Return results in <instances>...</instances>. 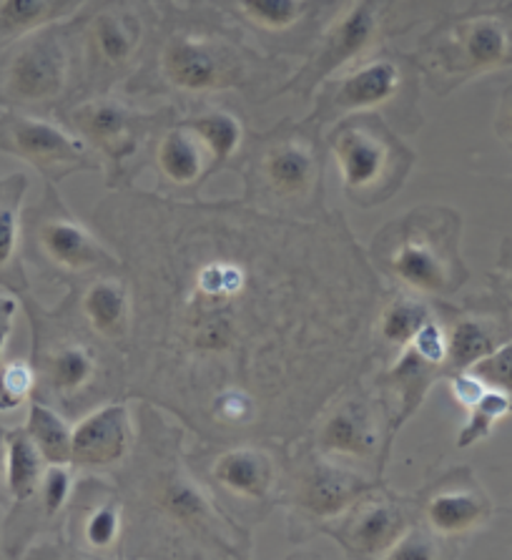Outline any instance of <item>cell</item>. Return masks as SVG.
<instances>
[{
  "label": "cell",
  "mask_w": 512,
  "mask_h": 560,
  "mask_svg": "<svg viewBox=\"0 0 512 560\" xmlns=\"http://www.w3.org/2000/svg\"><path fill=\"white\" fill-rule=\"evenodd\" d=\"M459 234L463 219L455 209H412L374 236L372 259L407 290L447 296L467 279V267L459 254Z\"/></svg>",
  "instance_id": "6da1fadb"
},
{
  "label": "cell",
  "mask_w": 512,
  "mask_h": 560,
  "mask_svg": "<svg viewBox=\"0 0 512 560\" xmlns=\"http://www.w3.org/2000/svg\"><path fill=\"white\" fill-rule=\"evenodd\" d=\"M427 89L447 96L473 79L512 66V5L473 8L434 25L412 56Z\"/></svg>",
  "instance_id": "7a4b0ae2"
},
{
  "label": "cell",
  "mask_w": 512,
  "mask_h": 560,
  "mask_svg": "<svg viewBox=\"0 0 512 560\" xmlns=\"http://www.w3.org/2000/svg\"><path fill=\"white\" fill-rule=\"evenodd\" d=\"M327 149L345 197L364 209L395 197L417 161L382 114L339 118L327 136Z\"/></svg>",
  "instance_id": "3957f363"
},
{
  "label": "cell",
  "mask_w": 512,
  "mask_h": 560,
  "mask_svg": "<svg viewBox=\"0 0 512 560\" xmlns=\"http://www.w3.org/2000/svg\"><path fill=\"white\" fill-rule=\"evenodd\" d=\"M415 61L384 48L374 50L322 83L317 104L306 121L322 129L324 124H335L352 114L395 112L399 121L407 124V131H417L420 118L407 112L415 106Z\"/></svg>",
  "instance_id": "277c9868"
},
{
  "label": "cell",
  "mask_w": 512,
  "mask_h": 560,
  "mask_svg": "<svg viewBox=\"0 0 512 560\" xmlns=\"http://www.w3.org/2000/svg\"><path fill=\"white\" fill-rule=\"evenodd\" d=\"M407 5L409 0H352L347 3L337 19L324 28L306 63L299 68L294 79L277 89V93H296L304 98L317 93L329 75L372 56L392 33H397V23L409 25Z\"/></svg>",
  "instance_id": "5b68a950"
},
{
  "label": "cell",
  "mask_w": 512,
  "mask_h": 560,
  "mask_svg": "<svg viewBox=\"0 0 512 560\" xmlns=\"http://www.w3.org/2000/svg\"><path fill=\"white\" fill-rule=\"evenodd\" d=\"M319 131L317 124L304 118L299 124L284 121L261 133L246 166L252 197L281 203L310 201L322 182Z\"/></svg>",
  "instance_id": "8992f818"
},
{
  "label": "cell",
  "mask_w": 512,
  "mask_h": 560,
  "mask_svg": "<svg viewBox=\"0 0 512 560\" xmlns=\"http://www.w3.org/2000/svg\"><path fill=\"white\" fill-rule=\"evenodd\" d=\"M73 50L61 25H48L0 48V108L40 114L66 96Z\"/></svg>",
  "instance_id": "52a82bcc"
},
{
  "label": "cell",
  "mask_w": 512,
  "mask_h": 560,
  "mask_svg": "<svg viewBox=\"0 0 512 560\" xmlns=\"http://www.w3.org/2000/svg\"><path fill=\"white\" fill-rule=\"evenodd\" d=\"M252 58L217 33L176 28L159 50V75L178 93H217L242 86Z\"/></svg>",
  "instance_id": "ba28073f"
},
{
  "label": "cell",
  "mask_w": 512,
  "mask_h": 560,
  "mask_svg": "<svg viewBox=\"0 0 512 560\" xmlns=\"http://www.w3.org/2000/svg\"><path fill=\"white\" fill-rule=\"evenodd\" d=\"M0 154L25 161L46 184H58L71 174L98 168V156L71 126L19 108L0 112Z\"/></svg>",
  "instance_id": "9c48e42d"
},
{
  "label": "cell",
  "mask_w": 512,
  "mask_h": 560,
  "mask_svg": "<svg viewBox=\"0 0 512 560\" xmlns=\"http://www.w3.org/2000/svg\"><path fill=\"white\" fill-rule=\"evenodd\" d=\"M54 186L48 184L38 207L23 214L25 247L31 257L38 261V267L66 277H83L89 271L116 267L118 261L93 240L89 229L68 214Z\"/></svg>",
  "instance_id": "30bf717a"
},
{
  "label": "cell",
  "mask_w": 512,
  "mask_h": 560,
  "mask_svg": "<svg viewBox=\"0 0 512 560\" xmlns=\"http://www.w3.org/2000/svg\"><path fill=\"white\" fill-rule=\"evenodd\" d=\"M28 307L33 325V370H36V393L54 397L58 402H73L96 385V352L79 337L66 335L50 314L33 302L28 292L21 294Z\"/></svg>",
  "instance_id": "8fae6325"
},
{
  "label": "cell",
  "mask_w": 512,
  "mask_h": 560,
  "mask_svg": "<svg viewBox=\"0 0 512 560\" xmlns=\"http://www.w3.org/2000/svg\"><path fill=\"white\" fill-rule=\"evenodd\" d=\"M66 121L93 151L121 168L136 154L149 126L159 121V116L139 114L124 101L98 96L68 108Z\"/></svg>",
  "instance_id": "7c38bea8"
},
{
  "label": "cell",
  "mask_w": 512,
  "mask_h": 560,
  "mask_svg": "<svg viewBox=\"0 0 512 560\" xmlns=\"http://www.w3.org/2000/svg\"><path fill=\"white\" fill-rule=\"evenodd\" d=\"M141 15L126 3H114L93 13L83 28V46L98 79H114L131 71L143 48Z\"/></svg>",
  "instance_id": "4fadbf2b"
},
{
  "label": "cell",
  "mask_w": 512,
  "mask_h": 560,
  "mask_svg": "<svg viewBox=\"0 0 512 560\" xmlns=\"http://www.w3.org/2000/svg\"><path fill=\"white\" fill-rule=\"evenodd\" d=\"M422 515L438 536H467L490 521L492 500L473 478V472L457 470L427 493Z\"/></svg>",
  "instance_id": "5bb4252c"
},
{
  "label": "cell",
  "mask_w": 512,
  "mask_h": 560,
  "mask_svg": "<svg viewBox=\"0 0 512 560\" xmlns=\"http://www.w3.org/2000/svg\"><path fill=\"white\" fill-rule=\"evenodd\" d=\"M512 337V312L505 304L485 310H467L457 314L447 327V364L445 375L465 372L469 364L498 350Z\"/></svg>",
  "instance_id": "9a60e30c"
},
{
  "label": "cell",
  "mask_w": 512,
  "mask_h": 560,
  "mask_svg": "<svg viewBox=\"0 0 512 560\" xmlns=\"http://www.w3.org/2000/svg\"><path fill=\"white\" fill-rule=\"evenodd\" d=\"M405 517L395 503L370 498V490L347 508V517L335 536L352 556H387L403 538Z\"/></svg>",
  "instance_id": "2e32d148"
},
{
  "label": "cell",
  "mask_w": 512,
  "mask_h": 560,
  "mask_svg": "<svg viewBox=\"0 0 512 560\" xmlns=\"http://www.w3.org/2000/svg\"><path fill=\"white\" fill-rule=\"evenodd\" d=\"M131 447V420L124 402L101 407L73 428L71 465L75 468H110L121 463Z\"/></svg>",
  "instance_id": "e0dca14e"
},
{
  "label": "cell",
  "mask_w": 512,
  "mask_h": 560,
  "mask_svg": "<svg viewBox=\"0 0 512 560\" xmlns=\"http://www.w3.org/2000/svg\"><path fill=\"white\" fill-rule=\"evenodd\" d=\"M377 420L362 400H341L324 415L317 430L319 453L347 460H366L377 453Z\"/></svg>",
  "instance_id": "ac0fdd59"
},
{
  "label": "cell",
  "mask_w": 512,
  "mask_h": 560,
  "mask_svg": "<svg viewBox=\"0 0 512 560\" xmlns=\"http://www.w3.org/2000/svg\"><path fill=\"white\" fill-rule=\"evenodd\" d=\"M28 191V176L11 174L0 179V287L15 294L28 292L21 244H23V197Z\"/></svg>",
  "instance_id": "d6986e66"
},
{
  "label": "cell",
  "mask_w": 512,
  "mask_h": 560,
  "mask_svg": "<svg viewBox=\"0 0 512 560\" xmlns=\"http://www.w3.org/2000/svg\"><path fill=\"white\" fill-rule=\"evenodd\" d=\"M370 486L335 463H317L304 475L296 490V503L314 517H335L347 513Z\"/></svg>",
  "instance_id": "ffe728a7"
},
{
  "label": "cell",
  "mask_w": 512,
  "mask_h": 560,
  "mask_svg": "<svg viewBox=\"0 0 512 560\" xmlns=\"http://www.w3.org/2000/svg\"><path fill=\"white\" fill-rule=\"evenodd\" d=\"M211 480L238 500H264L275 486V463L259 447H229L211 463Z\"/></svg>",
  "instance_id": "44dd1931"
},
{
  "label": "cell",
  "mask_w": 512,
  "mask_h": 560,
  "mask_svg": "<svg viewBox=\"0 0 512 560\" xmlns=\"http://www.w3.org/2000/svg\"><path fill=\"white\" fill-rule=\"evenodd\" d=\"M156 168L159 176L171 186H194L217 172L209 151L203 149L189 126L184 121L168 126L156 141Z\"/></svg>",
  "instance_id": "7402d4cb"
},
{
  "label": "cell",
  "mask_w": 512,
  "mask_h": 560,
  "mask_svg": "<svg viewBox=\"0 0 512 560\" xmlns=\"http://www.w3.org/2000/svg\"><path fill=\"white\" fill-rule=\"evenodd\" d=\"M91 0H0V48L48 25H58Z\"/></svg>",
  "instance_id": "603a6c76"
},
{
  "label": "cell",
  "mask_w": 512,
  "mask_h": 560,
  "mask_svg": "<svg viewBox=\"0 0 512 560\" xmlns=\"http://www.w3.org/2000/svg\"><path fill=\"white\" fill-rule=\"evenodd\" d=\"M156 505L168 521L184 525V528H199V533L213 530L217 536H221V530H217L219 513L213 511L209 498L203 495V490L191 478H186L184 472H168L159 482Z\"/></svg>",
  "instance_id": "cb8c5ba5"
},
{
  "label": "cell",
  "mask_w": 512,
  "mask_h": 560,
  "mask_svg": "<svg viewBox=\"0 0 512 560\" xmlns=\"http://www.w3.org/2000/svg\"><path fill=\"white\" fill-rule=\"evenodd\" d=\"M81 312L85 325L104 339H124L131 329V302L124 282L116 279H96L81 296Z\"/></svg>",
  "instance_id": "d4e9b609"
},
{
  "label": "cell",
  "mask_w": 512,
  "mask_h": 560,
  "mask_svg": "<svg viewBox=\"0 0 512 560\" xmlns=\"http://www.w3.org/2000/svg\"><path fill=\"white\" fill-rule=\"evenodd\" d=\"M46 457L33 443L25 428L5 430V486L13 505L25 503L38 493L43 475H46Z\"/></svg>",
  "instance_id": "484cf974"
},
{
  "label": "cell",
  "mask_w": 512,
  "mask_h": 560,
  "mask_svg": "<svg viewBox=\"0 0 512 560\" xmlns=\"http://www.w3.org/2000/svg\"><path fill=\"white\" fill-rule=\"evenodd\" d=\"M184 124L199 136L203 149L209 151L213 168L229 164L244 143L242 118L232 112H224V108H211V112L186 118Z\"/></svg>",
  "instance_id": "4316f807"
},
{
  "label": "cell",
  "mask_w": 512,
  "mask_h": 560,
  "mask_svg": "<svg viewBox=\"0 0 512 560\" xmlns=\"http://www.w3.org/2000/svg\"><path fill=\"white\" fill-rule=\"evenodd\" d=\"M23 428L28 430V435L38 445L48 465H71L73 428H68V422L54 407L33 400L28 407V420H25Z\"/></svg>",
  "instance_id": "83f0119b"
},
{
  "label": "cell",
  "mask_w": 512,
  "mask_h": 560,
  "mask_svg": "<svg viewBox=\"0 0 512 560\" xmlns=\"http://www.w3.org/2000/svg\"><path fill=\"white\" fill-rule=\"evenodd\" d=\"M463 407L467 410V422L457 435V447L465 450L488 440L492 430L498 428V422L510 418L512 397L508 393H500V389H490L482 385L477 389V395L469 397Z\"/></svg>",
  "instance_id": "f1b7e54d"
},
{
  "label": "cell",
  "mask_w": 512,
  "mask_h": 560,
  "mask_svg": "<svg viewBox=\"0 0 512 560\" xmlns=\"http://www.w3.org/2000/svg\"><path fill=\"white\" fill-rule=\"evenodd\" d=\"M432 317V310L415 296H397L387 307L380 312L377 319V337L382 345L405 350L412 342L415 335L420 332L422 325Z\"/></svg>",
  "instance_id": "f546056e"
},
{
  "label": "cell",
  "mask_w": 512,
  "mask_h": 560,
  "mask_svg": "<svg viewBox=\"0 0 512 560\" xmlns=\"http://www.w3.org/2000/svg\"><path fill=\"white\" fill-rule=\"evenodd\" d=\"M232 5L246 23L267 33L296 28L310 8L306 0H232Z\"/></svg>",
  "instance_id": "4dcf8cb0"
},
{
  "label": "cell",
  "mask_w": 512,
  "mask_h": 560,
  "mask_svg": "<svg viewBox=\"0 0 512 560\" xmlns=\"http://www.w3.org/2000/svg\"><path fill=\"white\" fill-rule=\"evenodd\" d=\"M124 530V515L121 505L116 500H101V503L91 505L89 511L81 513L79 521V538L85 548L93 553L101 550H110L118 546Z\"/></svg>",
  "instance_id": "1f68e13d"
},
{
  "label": "cell",
  "mask_w": 512,
  "mask_h": 560,
  "mask_svg": "<svg viewBox=\"0 0 512 560\" xmlns=\"http://www.w3.org/2000/svg\"><path fill=\"white\" fill-rule=\"evenodd\" d=\"M36 395V370L31 362L0 364V412H15Z\"/></svg>",
  "instance_id": "d6a6232c"
},
{
  "label": "cell",
  "mask_w": 512,
  "mask_h": 560,
  "mask_svg": "<svg viewBox=\"0 0 512 560\" xmlns=\"http://www.w3.org/2000/svg\"><path fill=\"white\" fill-rule=\"evenodd\" d=\"M465 372L480 380L485 387L500 389V393H508L512 397V337L508 342H502L498 350L485 354L482 360L469 364Z\"/></svg>",
  "instance_id": "836d02e7"
},
{
  "label": "cell",
  "mask_w": 512,
  "mask_h": 560,
  "mask_svg": "<svg viewBox=\"0 0 512 560\" xmlns=\"http://www.w3.org/2000/svg\"><path fill=\"white\" fill-rule=\"evenodd\" d=\"M438 548H434V540L430 536H424L420 530H405L403 538H399L395 546L387 550V556L392 560H432L438 558Z\"/></svg>",
  "instance_id": "e575fe53"
},
{
  "label": "cell",
  "mask_w": 512,
  "mask_h": 560,
  "mask_svg": "<svg viewBox=\"0 0 512 560\" xmlns=\"http://www.w3.org/2000/svg\"><path fill=\"white\" fill-rule=\"evenodd\" d=\"M490 282L494 294H498V300L512 312V240L502 242L498 267L492 269Z\"/></svg>",
  "instance_id": "d590c367"
},
{
  "label": "cell",
  "mask_w": 512,
  "mask_h": 560,
  "mask_svg": "<svg viewBox=\"0 0 512 560\" xmlns=\"http://www.w3.org/2000/svg\"><path fill=\"white\" fill-rule=\"evenodd\" d=\"M492 129H494V136H498V139L512 151V83L500 93L498 108H494V118H492Z\"/></svg>",
  "instance_id": "8d00e7d4"
},
{
  "label": "cell",
  "mask_w": 512,
  "mask_h": 560,
  "mask_svg": "<svg viewBox=\"0 0 512 560\" xmlns=\"http://www.w3.org/2000/svg\"><path fill=\"white\" fill-rule=\"evenodd\" d=\"M15 314H19V302H15L13 296L0 294V364H3L5 345H8V339H11V332H13Z\"/></svg>",
  "instance_id": "74e56055"
},
{
  "label": "cell",
  "mask_w": 512,
  "mask_h": 560,
  "mask_svg": "<svg viewBox=\"0 0 512 560\" xmlns=\"http://www.w3.org/2000/svg\"><path fill=\"white\" fill-rule=\"evenodd\" d=\"M11 503L5 486V428H0V505Z\"/></svg>",
  "instance_id": "f35d334b"
}]
</instances>
